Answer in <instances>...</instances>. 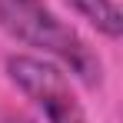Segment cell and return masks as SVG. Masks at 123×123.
Here are the masks:
<instances>
[{
	"label": "cell",
	"instance_id": "1",
	"mask_svg": "<svg viewBox=\"0 0 123 123\" xmlns=\"http://www.w3.org/2000/svg\"><path fill=\"white\" fill-rule=\"evenodd\" d=\"M0 27L20 43L57 57L83 83L93 86L103 80V63L93 47L73 27H67L43 0H0Z\"/></svg>",
	"mask_w": 123,
	"mask_h": 123
},
{
	"label": "cell",
	"instance_id": "2",
	"mask_svg": "<svg viewBox=\"0 0 123 123\" xmlns=\"http://www.w3.org/2000/svg\"><path fill=\"white\" fill-rule=\"evenodd\" d=\"M7 73L40 106L47 123H86V113H83L80 100L73 97L70 80L53 63L37 60V57H10L7 60Z\"/></svg>",
	"mask_w": 123,
	"mask_h": 123
},
{
	"label": "cell",
	"instance_id": "3",
	"mask_svg": "<svg viewBox=\"0 0 123 123\" xmlns=\"http://www.w3.org/2000/svg\"><path fill=\"white\" fill-rule=\"evenodd\" d=\"M77 13H83L97 30H103L106 37H120L123 20H120V7L117 0H67Z\"/></svg>",
	"mask_w": 123,
	"mask_h": 123
}]
</instances>
